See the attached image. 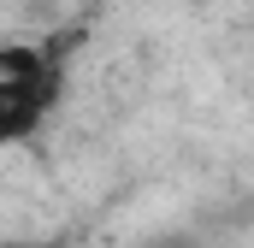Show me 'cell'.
<instances>
[{"instance_id": "1", "label": "cell", "mask_w": 254, "mask_h": 248, "mask_svg": "<svg viewBox=\"0 0 254 248\" xmlns=\"http://www.w3.org/2000/svg\"><path fill=\"white\" fill-rule=\"evenodd\" d=\"M65 83H0V154L24 136H36V124L54 113Z\"/></svg>"}, {"instance_id": "2", "label": "cell", "mask_w": 254, "mask_h": 248, "mask_svg": "<svg viewBox=\"0 0 254 248\" xmlns=\"http://www.w3.org/2000/svg\"><path fill=\"white\" fill-rule=\"evenodd\" d=\"M0 83H65L60 48L36 42H0Z\"/></svg>"}, {"instance_id": "3", "label": "cell", "mask_w": 254, "mask_h": 248, "mask_svg": "<svg viewBox=\"0 0 254 248\" xmlns=\"http://www.w3.org/2000/svg\"><path fill=\"white\" fill-rule=\"evenodd\" d=\"M142 248H195V237H184V231H172V237H154V243H142Z\"/></svg>"}, {"instance_id": "4", "label": "cell", "mask_w": 254, "mask_h": 248, "mask_svg": "<svg viewBox=\"0 0 254 248\" xmlns=\"http://www.w3.org/2000/svg\"><path fill=\"white\" fill-rule=\"evenodd\" d=\"M0 248H65V243H0Z\"/></svg>"}]
</instances>
